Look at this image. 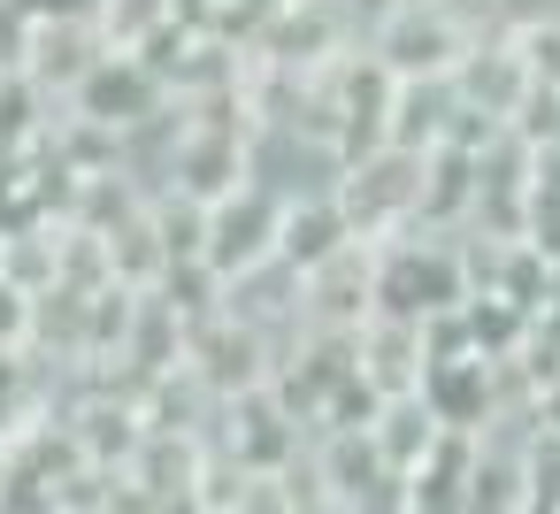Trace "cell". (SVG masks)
<instances>
[]
</instances>
